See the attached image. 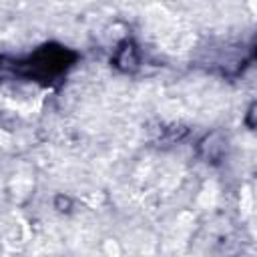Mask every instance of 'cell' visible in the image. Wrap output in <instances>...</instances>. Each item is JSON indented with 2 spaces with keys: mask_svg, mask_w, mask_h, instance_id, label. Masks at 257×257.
Here are the masks:
<instances>
[{
  "mask_svg": "<svg viewBox=\"0 0 257 257\" xmlns=\"http://www.w3.org/2000/svg\"><path fill=\"white\" fill-rule=\"evenodd\" d=\"M137 62H139L137 50H135L131 44H124V46L118 50V54H116V64H118L120 68H124V70H133V68L137 66Z\"/></svg>",
  "mask_w": 257,
  "mask_h": 257,
  "instance_id": "1",
  "label": "cell"
}]
</instances>
